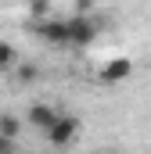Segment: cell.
Returning a JSON list of instances; mask_svg holds the SVG:
<instances>
[{
  "instance_id": "8992f818",
  "label": "cell",
  "mask_w": 151,
  "mask_h": 154,
  "mask_svg": "<svg viewBox=\"0 0 151 154\" xmlns=\"http://www.w3.org/2000/svg\"><path fill=\"white\" fill-rule=\"evenodd\" d=\"M0 133L4 136H11V140H18V133H22V122L14 115H7V111H0Z\"/></svg>"
},
{
  "instance_id": "ba28073f",
  "label": "cell",
  "mask_w": 151,
  "mask_h": 154,
  "mask_svg": "<svg viewBox=\"0 0 151 154\" xmlns=\"http://www.w3.org/2000/svg\"><path fill=\"white\" fill-rule=\"evenodd\" d=\"M36 75H40V68H36V65H29V61L14 68V79H18V86H25V82H33Z\"/></svg>"
},
{
  "instance_id": "52a82bcc",
  "label": "cell",
  "mask_w": 151,
  "mask_h": 154,
  "mask_svg": "<svg viewBox=\"0 0 151 154\" xmlns=\"http://www.w3.org/2000/svg\"><path fill=\"white\" fill-rule=\"evenodd\" d=\"M14 65H18V54H14V47L0 39V72H4V68H14Z\"/></svg>"
},
{
  "instance_id": "6da1fadb",
  "label": "cell",
  "mask_w": 151,
  "mask_h": 154,
  "mask_svg": "<svg viewBox=\"0 0 151 154\" xmlns=\"http://www.w3.org/2000/svg\"><path fill=\"white\" fill-rule=\"evenodd\" d=\"M79 129H83V125H79V118H76V115H58V122H54L43 136H47V143H50L54 151H65V147H72V143H76Z\"/></svg>"
},
{
  "instance_id": "9c48e42d",
  "label": "cell",
  "mask_w": 151,
  "mask_h": 154,
  "mask_svg": "<svg viewBox=\"0 0 151 154\" xmlns=\"http://www.w3.org/2000/svg\"><path fill=\"white\" fill-rule=\"evenodd\" d=\"M29 14H33V22L47 18L50 14V0H29Z\"/></svg>"
},
{
  "instance_id": "7c38bea8",
  "label": "cell",
  "mask_w": 151,
  "mask_h": 154,
  "mask_svg": "<svg viewBox=\"0 0 151 154\" xmlns=\"http://www.w3.org/2000/svg\"><path fill=\"white\" fill-rule=\"evenodd\" d=\"M4 154H18V147H14V151H4Z\"/></svg>"
},
{
  "instance_id": "30bf717a",
  "label": "cell",
  "mask_w": 151,
  "mask_h": 154,
  "mask_svg": "<svg viewBox=\"0 0 151 154\" xmlns=\"http://www.w3.org/2000/svg\"><path fill=\"white\" fill-rule=\"evenodd\" d=\"M14 147H18V140H11V136L0 133V154H4V151H14Z\"/></svg>"
},
{
  "instance_id": "5b68a950",
  "label": "cell",
  "mask_w": 151,
  "mask_h": 154,
  "mask_svg": "<svg viewBox=\"0 0 151 154\" xmlns=\"http://www.w3.org/2000/svg\"><path fill=\"white\" fill-rule=\"evenodd\" d=\"M58 115H61V111H58L54 104H43V100H40V104H33V108L25 111V122H29V125H36L40 133H47V129L58 122Z\"/></svg>"
},
{
  "instance_id": "3957f363",
  "label": "cell",
  "mask_w": 151,
  "mask_h": 154,
  "mask_svg": "<svg viewBox=\"0 0 151 154\" xmlns=\"http://www.w3.org/2000/svg\"><path fill=\"white\" fill-rule=\"evenodd\" d=\"M65 22H69V47H90L97 39V32H101V25L90 14H72Z\"/></svg>"
},
{
  "instance_id": "4fadbf2b",
  "label": "cell",
  "mask_w": 151,
  "mask_h": 154,
  "mask_svg": "<svg viewBox=\"0 0 151 154\" xmlns=\"http://www.w3.org/2000/svg\"><path fill=\"white\" fill-rule=\"evenodd\" d=\"M112 154H122V151H112Z\"/></svg>"
},
{
  "instance_id": "8fae6325",
  "label": "cell",
  "mask_w": 151,
  "mask_h": 154,
  "mask_svg": "<svg viewBox=\"0 0 151 154\" xmlns=\"http://www.w3.org/2000/svg\"><path fill=\"white\" fill-rule=\"evenodd\" d=\"M90 7H94V0H76V14H90Z\"/></svg>"
},
{
  "instance_id": "277c9868",
  "label": "cell",
  "mask_w": 151,
  "mask_h": 154,
  "mask_svg": "<svg viewBox=\"0 0 151 154\" xmlns=\"http://www.w3.org/2000/svg\"><path fill=\"white\" fill-rule=\"evenodd\" d=\"M130 75H133V61H130V57H112V61L101 68V82H104V86H122Z\"/></svg>"
},
{
  "instance_id": "7a4b0ae2",
  "label": "cell",
  "mask_w": 151,
  "mask_h": 154,
  "mask_svg": "<svg viewBox=\"0 0 151 154\" xmlns=\"http://www.w3.org/2000/svg\"><path fill=\"white\" fill-rule=\"evenodd\" d=\"M33 32H36L43 43H50V47H69V22H65V18L47 14V18L33 22Z\"/></svg>"
}]
</instances>
